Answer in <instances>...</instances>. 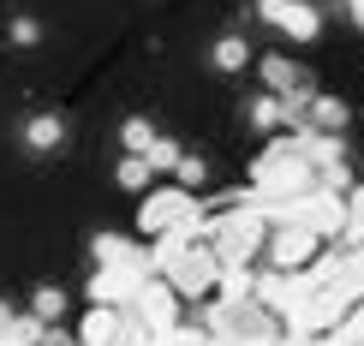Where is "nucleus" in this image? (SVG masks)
<instances>
[{"instance_id": "obj_1", "label": "nucleus", "mask_w": 364, "mask_h": 346, "mask_svg": "<svg viewBox=\"0 0 364 346\" xmlns=\"http://www.w3.org/2000/svg\"><path fill=\"white\" fill-rule=\"evenodd\" d=\"M305 191H316V168H311V156H305V138H269L263 156H251L245 198L257 209L293 203V198H305Z\"/></svg>"}, {"instance_id": "obj_2", "label": "nucleus", "mask_w": 364, "mask_h": 346, "mask_svg": "<svg viewBox=\"0 0 364 346\" xmlns=\"http://www.w3.org/2000/svg\"><path fill=\"white\" fill-rule=\"evenodd\" d=\"M179 227H203V198L186 185H149L138 198V233L144 239H161V233H179Z\"/></svg>"}, {"instance_id": "obj_3", "label": "nucleus", "mask_w": 364, "mask_h": 346, "mask_svg": "<svg viewBox=\"0 0 364 346\" xmlns=\"http://www.w3.org/2000/svg\"><path fill=\"white\" fill-rule=\"evenodd\" d=\"M263 257L275 275H305V269L323 257V239H316L311 227H293V221H281V227H269V245Z\"/></svg>"}, {"instance_id": "obj_4", "label": "nucleus", "mask_w": 364, "mask_h": 346, "mask_svg": "<svg viewBox=\"0 0 364 346\" xmlns=\"http://www.w3.org/2000/svg\"><path fill=\"white\" fill-rule=\"evenodd\" d=\"M257 18L269 30H281L287 42H316L323 36V6H311V0H257Z\"/></svg>"}, {"instance_id": "obj_5", "label": "nucleus", "mask_w": 364, "mask_h": 346, "mask_svg": "<svg viewBox=\"0 0 364 346\" xmlns=\"http://www.w3.org/2000/svg\"><path fill=\"white\" fill-rule=\"evenodd\" d=\"M132 317H138L149 335H156V346H161V335H173V328H179V293L161 275H149L144 287H138V298H132Z\"/></svg>"}, {"instance_id": "obj_6", "label": "nucleus", "mask_w": 364, "mask_h": 346, "mask_svg": "<svg viewBox=\"0 0 364 346\" xmlns=\"http://www.w3.org/2000/svg\"><path fill=\"white\" fill-rule=\"evenodd\" d=\"M149 275H156V269H96V275L84 281V298H90V305H114V310H126Z\"/></svg>"}, {"instance_id": "obj_7", "label": "nucleus", "mask_w": 364, "mask_h": 346, "mask_svg": "<svg viewBox=\"0 0 364 346\" xmlns=\"http://www.w3.org/2000/svg\"><path fill=\"white\" fill-rule=\"evenodd\" d=\"M90 257H96V269H149L132 233H90Z\"/></svg>"}, {"instance_id": "obj_8", "label": "nucleus", "mask_w": 364, "mask_h": 346, "mask_svg": "<svg viewBox=\"0 0 364 346\" xmlns=\"http://www.w3.org/2000/svg\"><path fill=\"white\" fill-rule=\"evenodd\" d=\"M18 138H24L30 156H60V149H66V119H60L54 108H42V114H30L18 126Z\"/></svg>"}, {"instance_id": "obj_9", "label": "nucleus", "mask_w": 364, "mask_h": 346, "mask_svg": "<svg viewBox=\"0 0 364 346\" xmlns=\"http://www.w3.org/2000/svg\"><path fill=\"white\" fill-rule=\"evenodd\" d=\"M119 323H126V310H114V305H90L84 317H78V346H114L119 340Z\"/></svg>"}, {"instance_id": "obj_10", "label": "nucleus", "mask_w": 364, "mask_h": 346, "mask_svg": "<svg viewBox=\"0 0 364 346\" xmlns=\"http://www.w3.org/2000/svg\"><path fill=\"white\" fill-rule=\"evenodd\" d=\"M346 119H353V108H346L341 96H328V90H311V131L346 138Z\"/></svg>"}, {"instance_id": "obj_11", "label": "nucleus", "mask_w": 364, "mask_h": 346, "mask_svg": "<svg viewBox=\"0 0 364 346\" xmlns=\"http://www.w3.org/2000/svg\"><path fill=\"white\" fill-rule=\"evenodd\" d=\"M209 66H215L221 78H239V72L251 66V48H245V36H239V30L215 36V48H209Z\"/></svg>"}, {"instance_id": "obj_12", "label": "nucleus", "mask_w": 364, "mask_h": 346, "mask_svg": "<svg viewBox=\"0 0 364 346\" xmlns=\"http://www.w3.org/2000/svg\"><path fill=\"white\" fill-rule=\"evenodd\" d=\"M114 185H119V191H132V198H144V191L156 185V173H149V161H144V156H119V161H114Z\"/></svg>"}, {"instance_id": "obj_13", "label": "nucleus", "mask_w": 364, "mask_h": 346, "mask_svg": "<svg viewBox=\"0 0 364 346\" xmlns=\"http://www.w3.org/2000/svg\"><path fill=\"white\" fill-rule=\"evenodd\" d=\"M257 72H263V90H269V96L299 90V66H293V60H281V54H263V66H257Z\"/></svg>"}, {"instance_id": "obj_14", "label": "nucleus", "mask_w": 364, "mask_h": 346, "mask_svg": "<svg viewBox=\"0 0 364 346\" xmlns=\"http://www.w3.org/2000/svg\"><path fill=\"white\" fill-rule=\"evenodd\" d=\"M156 138H161V131L149 126L144 114H126V119H119V149H126V156H144V149L156 144Z\"/></svg>"}, {"instance_id": "obj_15", "label": "nucleus", "mask_w": 364, "mask_h": 346, "mask_svg": "<svg viewBox=\"0 0 364 346\" xmlns=\"http://www.w3.org/2000/svg\"><path fill=\"white\" fill-rule=\"evenodd\" d=\"M251 287H257V275H251V269H221V275H215L221 305H251Z\"/></svg>"}, {"instance_id": "obj_16", "label": "nucleus", "mask_w": 364, "mask_h": 346, "mask_svg": "<svg viewBox=\"0 0 364 346\" xmlns=\"http://www.w3.org/2000/svg\"><path fill=\"white\" fill-rule=\"evenodd\" d=\"M30 317L54 328L60 317H66V287H54V281H48V287H36V293H30Z\"/></svg>"}, {"instance_id": "obj_17", "label": "nucleus", "mask_w": 364, "mask_h": 346, "mask_svg": "<svg viewBox=\"0 0 364 346\" xmlns=\"http://www.w3.org/2000/svg\"><path fill=\"white\" fill-rule=\"evenodd\" d=\"M251 126L263 131V138H281V126H287V108H281V96H269V90H263V96L251 102Z\"/></svg>"}, {"instance_id": "obj_18", "label": "nucleus", "mask_w": 364, "mask_h": 346, "mask_svg": "<svg viewBox=\"0 0 364 346\" xmlns=\"http://www.w3.org/2000/svg\"><path fill=\"white\" fill-rule=\"evenodd\" d=\"M346 251H364V185H353L346 191Z\"/></svg>"}, {"instance_id": "obj_19", "label": "nucleus", "mask_w": 364, "mask_h": 346, "mask_svg": "<svg viewBox=\"0 0 364 346\" xmlns=\"http://www.w3.org/2000/svg\"><path fill=\"white\" fill-rule=\"evenodd\" d=\"M179 156H186V144H179V138H156V144L144 149L149 173H173V168H179Z\"/></svg>"}, {"instance_id": "obj_20", "label": "nucleus", "mask_w": 364, "mask_h": 346, "mask_svg": "<svg viewBox=\"0 0 364 346\" xmlns=\"http://www.w3.org/2000/svg\"><path fill=\"white\" fill-rule=\"evenodd\" d=\"M6 42H12V48H36V42H42V18L12 12V18H6Z\"/></svg>"}, {"instance_id": "obj_21", "label": "nucleus", "mask_w": 364, "mask_h": 346, "mask_svg": "<svg viewBox=\"0 0 364 346\" xmlns=\"http://www.w3.org/2000/svg\"><path fill=\"white\" fill-rule=\"evenodd\" d=\"M328 335H335V346H364V298H358L353 310H346L335 328H328Z\"/></svg>"}, {"instance_id": "obj_22", "label": "nucleus", "mask_w": 364, "mask_h": 346, "mask_svg": "<svg viewBox=\"0 0 364 346\" xmlns=\"http://www.w3.org/2000/svg\"><path fill=\"white\" fill-rule=\"evenodd\" d=\"M173 185H186V191H203V185H209V161H203V156H179V168H173Z\"/></svg>"}, {"instance_id": "obj_23", "label": "nucleus", "mask_w": 364, "mask_h": 346, "mask_svg": "<svg viewBox=\"0 0 364 346\" xmlns=\"http://www.w3.org/2000/svg\"><path fill=\"white\" fill-rule=\"evenodd\" d=\"M114 346H156V335H149L138 317H126V323H119V340H114Z\"/></svg>"}, {"instance_id": "obj_24", "label": "nucleus", "mask_w": 364, "mask_h": 346, "mask_svg": "<svg viewBox=\"0 0 364 346\" xmlns=\"http://www.w3.org/2000/svg\"><path fill=\"white\" fill-rule=\"evenodd\" d=\"M341 6H346V18H353V24L364 30V0H341Z\"/></svg>"}, {"instance_id": "obj_25", "label": "nucleus", "mask_w": 364, "mask_h": 346, "mask_svg": "<svg viewBox=\"0 0 364 346\" xmlns=\"http://www.w3.org/2000/svg\"><path fill=\"white\" fill-rule=\"evenodd\" d=\"M12 323H18V317H12V305H6V298H0V328H12Z\"/></svg>"}, {"instance_id": "obj_26", "label": "nucleus", "mask_w": 364, "mask_h": 346, "mask_svg": "<svg viewBox=\"0 0 364 346\" xmlns=\"http://www.w3.org/2000/svg\"><path fill=\"white\" fill-rule=\"evenodd\" d=\"M311 6H323V0H311Z\"/></svg>"}]
</instances>
